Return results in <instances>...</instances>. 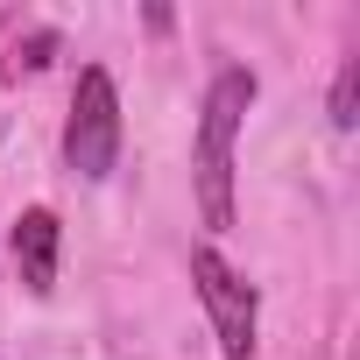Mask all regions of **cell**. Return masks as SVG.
Returning a JSON list of instances; mask_svg holds the SVG:
<instances>
[{
    "instance_id": "5",
    "label": "cell",
    "mask_w": 360,
    "mask_h": 360,
    "mask_svg": "<svg viewBox=\"0 0 360 360\" xmlns=\"http://www.w3.org/2000/svg\"><path fill=\"white\" fill-rule=\"evenodd\" d=\"M50 50H57V36H50V29H36L29 43H15V57H8V78H22V71H43V64H50Z\"/></svg>"
},
{
    "instance_id": "3",
    "label": "cell",
    "mask_w": 360,
    "mask_h": 360,
    "mask_svg": "<svg viewBox=\"0 0 360 360\" xmlns=\"http://www.w3.org/2000/svg\"><path fill=\"white\" fill-rule=\"evenodd\" d=\"M191 283H198V304H205V318H212V332H219V353H226V360H248V353H255V325H262L255 283H248L233 262H219L212 248L191 255Z\"/></svg>"
},
{
    "instance_id": "2",
    "label": "cell",
    "mask_w": 360,
    "mask_h": 360,
    "mask_svg": "<svg viewBox=\"0 0 360 360\" xmlns=\"http://www.w3.org/2000/svg\"><path fill=\"white\" fill-rule=\"evenodd\" d=\"M64 155L92 184L113 176V162H120V92L99 64L78 71V99H71V120H64Z\"/></svg>"
},
{
    "instance_id": "1",
    "label": "cell",
    "mask_w": 360,
    "mask_h": 360,
    "mask_svg": "<svg viewBox=\"0 0 360 360\" xmlns=\"http://www.w3.org/2000/svg\"><path fill=\"white\" fill-rule=\"evenodd\" d=\"M255 106V71H219L212 92H205V120H198V205H205V226H233V141H240V120Z\"/></svg>"
},
{
    "instance_id": "6",
    "label": "cell",
    "mask_w": 360,
    "mask_h": 360,
    "mask_svg": "<svg viewBox=\"0 0 360 360\" xmlns=\"http://www.w3.org/2000/svg\"><path fill=\"white\" fill-rule=\"evenodd\" d=\"M353 85H360V64H346L339 85H332V127H353V120H360V113H353Z\"/></svg>"
},
{
    "instance_id": "4",
    "label": "cell",
    "mask_w": 360,
    "mask_h": 360,
    "mask_svg": "<svg viewBox=\"0 0 360 360\" xmlns=\"http://www.w3.org/2000/svg\"><path fill=\"white\" fill-rule=\"evenodd\" d=\"M57 240H64V226H57L50 205L22 212V226H15V276H22V290H36V297L57 290Z\"/></svg>"
}]
</instances>
